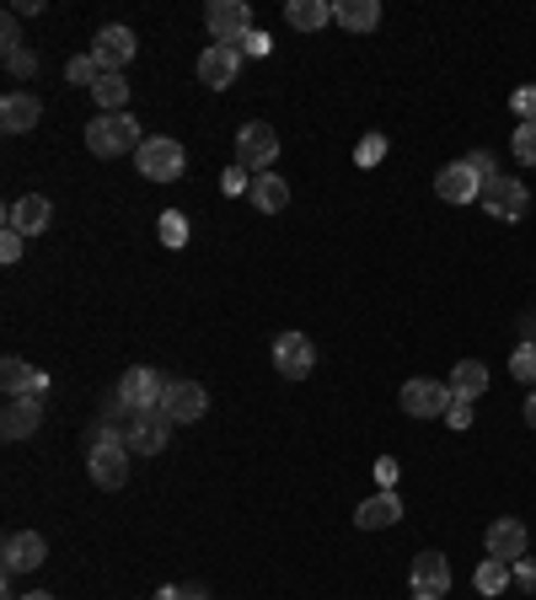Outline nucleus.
<instances>
[{
    "label": "nucleus",
    "instance_id": "de8ad7c7",
    "mask_svg": "<svg viewBox=\"0 0 536 600\" xmlns=\"http://www.w3.org/2000/svg\"><path fill=\"white\" fill-rule=\"evenodd\" d=\"M22 600H54V596L49 590H33V596H22Z\"/></svg>",
    "mask_w": 536,
    "mask_h": 600
},
{
    "label": "nucleus",
    "instance_id": "dca6fc26",
    "mask_svg": "<svg viewBox=\"0 0 536 600\" xmlns=\"http://www.w3.org/2000/svg\"><path fill=\"white\" fill-rule=\"evenodd\" d=\"M236 70H242V49H226V44H209L199 54V81L209 91H226L231 81H236Z\"/></svg>",
    "mask_w": 536,
    "mask_h": 600
},
{
    "label": "nucleus",
    "instance_id": "2f4dec72",
    "mask_svg": "<svg viewBox=\"0 0 536 600\" xmlns=\"http://www.w3.org/2000/svg\"><path fill=\"white\" fill-rule=\"evenodd\" d=\"M510 376H515V381H526V387H536V348H532V343H521V348L510 354Z\"/></svg>",
    "mask_w": 536,
    "mask_h": 600
},
{
    "label": "nucleus",
    "instance_id": "c03bdc74",
    "mask_svg": "<svg viewBox=\"0 0 536 600\" xmlns=\"http://www.w3.org/2000/svg\"><path fill=\"white\" fill-rule=\"evenodd\" d=\"M183 600H209V590H199V585H188V590H183Z\"/></svg>",
    "mask_w": 536,
    "mask_h": 600
},
{
    "label": "nucleus",
    "instance_id": "423d86ee",
    "mask_svg": "<svg viewBox=\"0 0 536 600\" xmlns=\"http://www.w3.org/2000/svg\"><path fill=\"white\" fill-rule=\"evenodd\" d=\"M451 387L446 381H429V376H413L407 387H402V413L407 418H446V407H451Z\"/></svg>",
    "mask_w": 536,
    "mask_h": 600
},
{
    "label": "nucleus",
    "instance_id": "4468645a",
    "mask_svg": "<svg viewBox=\"0 0 536 600\" xmlns=\"http://www.w3.org/2000/svg\"><path fill=\"white\" fill-rule=\"evenodd\" d=\"M161 407H167L172 424H194V418H204V407H209V392H204L199 381H167Z\"/></svg>",
    "mask_w": 536,
    "mask_h": 600
},
{
    "label": "nucleus",
    "instance_id": "72a5a7b5",
    "mask_svg": "<svg viewBox=\"0 0 536 600\" xmlns=\"http://www.w3.org/2000/svg\"><path fill=\"white\" fill-rule=\"evenodd\" d=\"M510 150H515V161H526V167H536V119H532V124H521V130H515V139H510Z\"/></svg>",
    "mask_w": 536,
    "mask_h": 600
},
{
    "label": "nucleus",
    "instance_id": "c756f323",
    "mask_svg": "<svg viewBox=\"0 0 536 600\" xmlns=\"http://www.w3.org/2000/svg\"><path fill=\"white\" fill-rule=\"evenodd\" d=\"M387 150H392L387 134H365V139L354 145V161H360V167H376V161H387Z\"/></svg>",
    "mask_w": 536,
    "mask_h": 600
},
{
    "label": "nucleus",
    "instance_id": "1a4fd4ad",
    "mask_svg": "<svg viewBox=\"0 0 536 600\" xmlns=\"http://www.w3.org/2000/svg\"><path fill=\"white\" fill-rule=\"evenodd\" d=\"M273 365H279L284 381H306V376L317 370V348H312V338L306 333H279L273 338Z\"/></svg>",
    "mask_w": 536,
    "mask_h": 600
},
{
    "label": "nucleus",
    "instance_id": "9d476101",
    "mask_svg": "<svg viewBox=\"0 0 536 600\" xmlns=\"http://www.w3.org/2000/svg\"><path fill=\"white\" fill-rule=\"evenodd\" d=\"M526 204H532L526 183H515V177H504V172L483 183V209H488V215H499V220H510V225L526 215Z\"/></svg>",
    "mask_w": 536,
    "mask_h": 600
},
{
    "label": "nucleus",
    "instance_id": "c85d7f7f",
    "mask_svg": "<svg viewBox=\"0 0 536 600\" xmlns=\"http://www.w3.org/2000/svg\"><path fill=\"white\" fill-rule=\"evenodd\" d=\"M102 75H108V70L97 65V54H92V49H86V54H75V60L65 65V81H70V86H86V91H92Z\"/></svg>",
    "mask_w": 536,
    "mask_h": 600
},
{
    "label": "nucleus",
    "instance_id": "b1692460",
    "mask_svg": "<svg viewBox=\"0 0 536 600\" xmlns=\"http://www.w3.org/2000/svg\"><path fill=\"white\" fill-rule=\"evenodd\" d=\"M284 22H290L295 33H317V27L333 22V0H290V5H284Z\"/></svg>",
    "mask_w": 536,
    "mask_h": 600
},
{
    "label": "nucleus",
    "instance_id": "f3484780",
    "mask_svg": "<svg viewBox=\"0 0 536 600\" xmlns=\"http://www.w3.org/2000/svg\"><path fill=\"white\" fill-rule=\"evenodd\" d=\"M38 424H44V397H5V413H0L5 440H27Z\"/></svg>",
    "mask_w": 536,
    "mask_h": 600
},
{
    "label": "nucleus",
    "instance_id": "f03ea898",
    "mask_svg": "<svg viewBox=\"0 0 536 600\" xmlns=\"http://www.w3.org/2000/svg\"><path fill=\"white\" fill-rule=\"evenodd\" d=\"M139 145L145 139H139V124H134L130 113H102V119L86 124V150L102 156V161H119V156H130Z\"/></svg>",
    "mask_w": 536,
    "mask_h": 600
},
{
    "label": "nucleus",
    "instance_id": "4be33fe9",
    "mask_svg": "<svg viewBox=\"0 0 536 600\" xmlns=\"http://www.w3.org/2000/svg\"><path fill=\"white\" fill-rule=\"evenodd\" d=\"M398 521H402V499L387 493V488L354 510V526H360V531H387V526H398Z\"/></svg>",
    "mask_w": 536,
    "mask_h": 600
},
{
    "label": "nucleus",
    "instance_id": "49530a36",
    "mask_svg": "<svg viewBox=\"0 0 536 600\" xmlns=\"http://www.w3.org/2000/svg\"><path fill=\"white\" fill-rule=\"evenodd\" d=\"M526 424H532V429H536V392H532V397H526Z\"/></svg>",
    "mask_w": 536,
    "mask_h": 600
},
{
    "label": "nucleus",
    "instance_id": "a18cd8bd",
    "mask_svg": "<svg viewBox=\"0 0 536 600\" xmlns=\"http://www.w3.org/2000/svg\"><path fill=\"white\" fill-rule=\"evenodd\" d=\"M521 333H526V343L536 348V317H526V328H521Z\"/></svg>",
    "mask_w": 536,
    "mask_h": 600
},
{
    "label": "nucleus",
    "instance_id": "cd10ccee",
    "mask_svg": "<svg viewBox=\"0 0 536 600\" xmlns=\"http://www.w3.org/2000/svg\"><path fill=\"white\" fill-rule=\"evenodd\" d=\"M92 97H97L102 113H124V102H130V81H124V75H102V81L92 86Z\"/></svg>",
    "mask_w": 536,
    "mask_h": 600
},
{
    "label": "nucleus",
    "instance_id": "20e7f679",
    "mask_svg": "<svg viewBox=\"0 0 536 600\" xmlns=\"http://www.w3.org/2000/svg\"><path fill=\"white\" fill-rule=\"evenodd\" d=\"M134 167H139V177H150V183H178L183 177V167H188V150L178 145V139H145L139 150H134Z\"/></svg>",
    "mask_w": 536,
    "mask_h": 600
},
{
    "label": "nucleus",
    "instance_id": "9b49d317",
    "mask_svg": "<svg viewBox=\"0 0 536 600\" xmlns=\"http://www.w3.org/2000/svg\"><path fill=\"white\" fill-rule=\"evenodd\" d=\"M0 558H5V574H33V568L49 563V541L38 531H16V536H5Z\"/></svg>",
    "mask_w": 536,
    "mask_h": 600
},
{
    "label": "nucleus",
    "instance_id": "bb28decb",
    "mask_svg": "<svg viewBox=\"0 0 536 600\" xmlns=\"http://www.w3.org/2000/svg\"><path fill=\"white\" fill-rule=\"evenodd\" d=\"M515 585V563H504V558H483L477 563V590L483 596H504Z\"/></svg>",
    "mask_w": 536,
    "mask_h": 600
},
{
    "label": "nucleus",
    "instance_id": "7c9ffc66",
    "mask_svg": "<svg viewBox=\"0 0 536 600\" xmlns=\"http://www.w3.org/2000/svg\"><path fill=\"white\" fill-rule=\"evenodd\" d=\"M156 231H161V242H167V247H183V242H188V220H183L178 209H167V215L156 220Z\"/></svg>",
    "mask_w": 536,
    "mask_h": 600
},
{
    "label": "nucleus",
    "instance_id": "7ed1b4c3",
    "mask_svg": "<svg viewBox=\"0 0 536 600\" xmlns=\"http://www.w3.org/2000/svg\"><path fill=\"white\" fill-rule=\"evenodd\" d=\"M119 418H124V445H130V451H139V456H161V451H167V440H172L167 407L124 413V402H119Z\"/></svg>",
    "mask_w": 536,
    "mask_h": 600
},
{
    "label": "nucleus",
    "instance_id": "e433bc0d",
    "mask_svg": "<svg viewBox=\"0 0 536 600\" xmlns=\"http://www.w3.org/2000/svg\"><path fill=\"white\" fill-rule=\"evenodd\" d=\"M398 477H402L398 456H381V462H376V482H381V488H387V493H392V488H398Z\"/></svg>",
    "mask_w": 536,
    "mask_h": 600
},
{
    "label": "nucleus",
    "instance_id": "ea45409f",
    "mask_svg": "<svg viewBox=\"0 0 536 600\" xmlns=\"http://www.w3.org/2000/svg\"><path fill=\"white\" fill-rule=\"evenodd\" d=\"M268 49H273V38H268V33H247V44H242V54H253V60H264Z\"/></svg>",
    "mask_w": 536,
    "mask_h": 600
},
{
    "label": "nucleus",
    "instance_id": "f8f14e48",
    "mask_svg": "<svg viewBox=\"0 0 536 600\" xmlns=\"http://www.w3.org/2000/svg\"><path fill=\"white\" fill-rule=\"evenodd\" d=\"M134 49H139V44H134V33H130V27H124V22H113V27H102V33H97V44H92V54H97V65L108 70V75H124V65H130V60H134Z\"/></svg>",
    "mask_w": 536,
    "mask_h": 600
},
{
    "label": "nucleus",
    "instance_id": "473e14b6",
    "mask_svg": "<svg viewBox=\"0 0 536 600\" xmlns=\"http://www.w3.org/2000/svg\"><path fill=\"white\" fill-rule=\"evenodd\" d=\"M5 70H11L16 81H27V75H38V54L16 44V49H5Z\"/></svg>",
    "mask_w": 536,
    "mask_h": 600
},
{
    "label": "nucleus",
    "instance_id": "37998d69",
    "mask_svg": "<svg viewBox=\"0 0 536 600\" xmlns=\"http://www.w3.org/2000/svg\"><path fill=\"white\" fill-rule=\"evenodd\" d=\"M156 600H183V585H161V590H156Z\"/></svg>",
    "mask_w": 536,
    "mask_h": 600
},
{
    "label": "nucleus",
    "instance_id": "6ab92c4d",
    "mask_svg": "<svg viewBox=\"0 0 536 600\" xmlns=\"http://www.w3.org/2000/svg\"><path fill=\"white\" fill-rule=\"evenodd\" d=\"M526 541H532V531L521 526V521H494L488 526V558H504V563H521L526 558Z\"/></svg>",
    "mask_w": 536,
    "mask_h": 600
},
{
    "label": "nucleus",
    "instance_id": "ddd939ff",
    "mask_svg": "<svg viewBox=\"0 0 536 600\" xmlns=\"http://www.w3.org/2000/svg\"><path fill=\"white\" fill-rule=\"evenodd\" d=\"M435 194L446 204H472V199H483V177L472 172L467 161H446L435 172Z\"/></svg>",
    "mask_w": 536,
    "mask_h": 600
},
{
    "label": "nucleus",
    "instance_id": "a19ab883",
    "mask_svg": "<svg viewBox=\"0 0 536 600\" xmlns=\"http://www.w3.org/2000/svg\"><path fill=\"white\" fill-rule=\"evenodd\" d=\"M515 585L536 596V563H532V558H521V563H515Z\"/></svg>",
    "mask_w": 536,
    "mask_h": 600
},
{
    "label": "nucleus",
    "instance_id": "f257e3e1",
    "mask_svg": "<svg viewBox=\"0 0 536 600\" xmlns=\"http://www.w3.org/2000/svg\"><path fill=\"white\" fill-rule=\"evenodd\" d=\"M86 472H92L97 488H124V482H130V445H124V429H113V424H97V429H92Z\"/></svg>",
    "mask_w": 536,
    "mask_h": 600
},
{
    "label": "nucleus",
    "instance_id": "0eeeda50",
    "mask_svg": "<svg viewBox=\"0 0 536 600\" xmlns=\"http://www.w3.org/2000/svg\"><path fill=\"white\" fill-rule=\"evenodd\" d=\"M273 156H279V134L268 130V124H242L236 130V161H242V172H258L264 177L268 167H273Z\"/></svg>",
    "mask_w": 536,
    "mask_h": 600
},
{
    "label": "nucleus",
    "instance_id": "79ce46f5",
    "mask_svg": "<svg viewBox=\"0 0 536 600\" xmlns=\"http://www.w3.org/2000/svg\"><path fill=\"white\" fill-rule=\"evenodd\" d=\"M220 188H226V194H242V188H253V183H247V177H242V167H236V172H226V183H220Z\"/></svg>",
    "mask_w": 536,
    "mask_h": 600
},
{
    "label": "nucleus",
    "instance_id": "09e8293b",
    "mask_svg": "<svg viewBox=\"0 0 536 600\" xmlns=\"http://www.w3.org/2000/svg\"><path fill=\"white\" fill-rule=\"evenodd\" d=\"M413 600H440V596H424V590H413Z\"/></svg>",
    "mask_w": 536,
    "mask_h": 600
},
{
    "label": "nucleus",
    "instance_id": "39448f33",
    "mask_svg": "<svg viewBox=\"0 0 536 600\" xmlns=\"http://www.w3.org/2000/svg\"><path fill=\"white\" fill-rule=\"evenodd\" d=\"M204 27H209V38H215V44H226V49H242V44H247V33H258V27H253L247 0H215V5L204 11Z\"/></svg>",
    "mask_w": 536,
    "mask_h": 600
},
{
    "label": "nucleus",
    "instance_id": "c9c22d12",
    "mask_svg": "<svg viewBox=\"0 0 536 600\" xmlns=\"http://www.w3.org/2000/svg\"><path fill=\"white\" fill-rule=\"evenodd\" d=\"M446 429H472V402H451V407H446Z\"/></svg>",
    "mask_w": 536,
    "mask_h": 600
},
{
    "label": "nucleus",
    "instance_id": "412c9836",
    "mask_svg": "<svg viewBox=\"0 0 536 600\" xmlns=\"http://www.w3.org/2000/svg\"><path fill=\"white\" fill-rule=\"evenodd\" d=\"M0 381H5V397H44V387H49V376H44V370H33V365H27V359H16V354H5Z\"/></svg>",
    "mask_w": 536,
    "mask_h": 600
},
{
    "label": "nucleus",
    "instance_id": "f704fd0d",
    "mask_svg": "<svg viewBox=\"0 0 536 600\" xmlns=\"http://www.w3.org/2000/svg\"><path fill=\"white\" fill-rule=\"evenodd\" d=\"M510 108L521 113V124H532V119H536V86H521V91L510 97Z\"/></svg>",
    "mask_w": 536,
    "mask_h": 600
},
{
    "label": "nucleus",
    "instance_id": "2eb2a0df",
    "mask_svg": "<svg viewBox=\"0 0 536 600\" xmlns=\"http://www.w3.org/2000/svg\"><path fill=\"white\" fill-rule=\"evenodd\" d=\"M49 220H54V204L44 194H27L5 209V231H16V236H38V231H49Z\"/></svg>",
    "mask_w": 536,
    "mask_h": 600
},
{
    "label": "nucleus",
    "instance_id": "6e6552de",
    "mask_svg": "<svg viewBox=\"0 0 536 600\" xmlns=\"http://www.w3.org/2000/svg\"><path fill=\"white\" fill-rule=\"evenodd\" d=\"M167 397V381L150 370V365H134L119 376V402H124V413H145V407H161Z\"/></svg>",
    "mask_w": 536,
    "mask_h": 600
},
{
    "label": "nucleus",
    "instance_id": "4c0bfd02",
    "mask_svg": "<svg viewBox=\"0 0 536 600\" xmlns=\"http://www.w3.org/2000/svg\"><path fill=\"white\" fill-rule=\"evenodd\" d=\"M467 167L477 172V177H483V183H488V177H499V161H494L488 150H472V156H467Z\"/></svg>",
    "mask_w": 536,
    "mask_h": 600
},
{
    "label": "nucleus",
    "instance_id": "5701e85b",
    "mask_svg": "<svg viewBox=\"0 0 536 600\" xmlns=\"http://www.w3.org/2000/svg\"><path fill=\"white\" fill-rule=\"evenodd\" d=\"M333 22L349 33H370L381 22V0H333Z\"/></svg>",
    "mask_w": 536,
    "mask_h": 600
},
{
    "label": "nucleus",
    "instance_id": "58836bf2",
    "mask_svg": "<svg viewBox=\"0 0 536 600\" xmlns=\"http://www.w3.org/2000/svg\"><path fill=\"white\" fill-rule=\"evenodd\" d=\"M22 242H27V236L5 231V236H0V264H16V258H22Z\"/></svg>",
    "mask_w": 536,
    "mask_h": 600
},
{
    "label": "nucleus",
    "instance_id": "a878e982",
    "mask_svg": "<svg viewBox=\"0 0 536 600\" xmlns=\"http://www.w3.org/2000/svg\"><path fill=\"white\" fill-rule=\"evenodd\" d=\"M247 199H253V209H264V215H279V209L290 204V183H284L279 172H264V177H253Z\"/></svg>",
    "mask_w": 536,
    "mask_h": 600
},
{
    "label": "nucleus",
    "instance_id": "a211bd4d",
    "mask_svg": "<svg viewBox=\"0 0 536 600\" xmlns=\"http://www.w3.org/2000/svg\"><path fill=\"white\" fill-rule=\"evenodd\" d=\"M407 579H413V590H424V596H446V590H451V563H446V552H418L413 568H407Z\"/></svg>",
    "mask_w": 536,
    "mask_h": 600
},
{
    "label": "nucleus",
    "instance_id": "393cba45",
    "mask_svg": "<svg viewBox=\"0 0 536 600\" xmlns=\"http://www.w3.org/2000/svg\"><path fill=\"white\" fill-rule=\"evenodd\" d=\"M451 397H462V402H477L483 392H488V365L483 359H462L456 370H451Z\"/></svg>",
    "mask_w": 536,
    "mask_h": 600
},
{
    "label": "nucleus",
    "instance_id": "aec40b11",
    "mask_svg": "<svg viewBox=\"0 0 536 600\" xmlns=\"http://www.w3.org/2000/svg\"><path fill=\"white\" fill-rule=\"evenodd\" d=\"M38 119H44V102H38L33 91H5V102H0V130L27 134Z\"/></svg>",
    "mask_w": 536,
    "mask_h": 600
}]
</instances>
